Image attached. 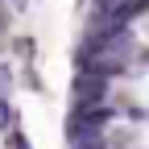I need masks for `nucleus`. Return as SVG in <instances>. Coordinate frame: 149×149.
Instances as JSON below:
<instances>
[{
    "instance_id": "obj_1",
    "label": "nucleus",
    "mask_w": 149,
    "mask_h": 149,
    "mask_svg": "<svg viewBox=\"0 0 149 149\" xmlns=\"http://www.w3.org/2000/svg\"><path fill=\"white\" fill-rule=\"evenodd\" d=\"M13 128H17V112H13V104L8 100H0V133H13Z\"/></svg>"
},
{
    "instance_id": "obj_3",
    "label": "nucleus",
    "mask_w": 149,
    "mask_h": 149,
    "mask_svg": "<svg viewBox=\"0 0 149 149\" xmlns=\"http://www.w3.org/2000/svg\"><path fill=\"white\" fill-rule=\"evenodd\" d=\"M8 141H13V149H29V141H25V133H21V128H13V133H8Z\"/></svg>"
},
{
    "instance_id": "obj_2",
    "label": "nucleus",
    "mask_w": 149,
    "mask_h": 149,
    "mask_svg": "<svg viewBox=\"0 0 149 149\" xmlns=\"http://www.w3.org/2000/svg\"><path fill=\"white\" fill-rule=\"evenodd\" d=\"M8 87H13V70L0 66V100H8Z\"/></svg>"
}]
</instances>
